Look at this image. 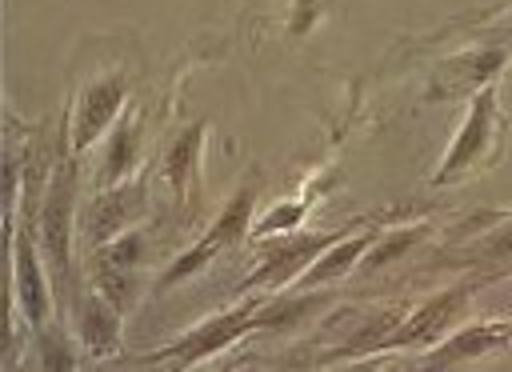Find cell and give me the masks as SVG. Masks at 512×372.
<instances>
[{"instance_id":"obj_1","label":"cell","mask_w":512,"mask_h":372,"mask_svg":"<svg viewBox=\"0 0 512 372\" xmlns=\"http://www.w3.org/2000/svg\"><path fill=\"white\" fill-rule=\"evenodd\" d=\"M500 144H504V116H500V104H496V88L484 84L480 92H472V108L464 116V128H460L456 144L448 148V156L436 172V184L460 180V176L476 172L480 164H492L500 156Z\"/></svg>"},{"instance_id":"obj_2","label":"cell","mask_w":512,"mask_h":372,"mask_svg":"<svg viewBox=\"0 0 512 372\" xmlns=\"http://www.w3.org/2000/svg\"><path fill=\"white\" fill-rule=\"evenodd\" d=\"M256 312H260V300H248V304H240V308H232V312H220V316L204 320L200 328H192L184 340L160 348L156 356H140L136 364H160V360H172V364H180V368L200 364L204 356L224 352V348L236 344L244 332H252V328H256Z\"/></svg>"},{"instance_id":"obj_3","label":"cell","mask_w":512,"mask_h":372,"mask_svg":"<svg viewBox=\"0 0 512 372\" xmlns=\"http://www.w3.org/2000/svg\"><path fill=\"white\" fill-rule=\"evenodd\" d=\"M252 184L248 188H240L236 192V200L216 216V224L204 232V240L200 244H192L164 276H160V288H168V284H176V280H184V276H192V272H200L212 256H220V252H228L244 232H248V224H252Z\"/></svg>"},{"instance_id":"obj_4","label":"cell","mask_w":512,"mask_h":372,"mask_svg":"<svg viewBox=\"0 0 512 372\" xmlns=\"http://www.w3.org/2000/svg\"><path fill=\"white\" fill-rule=\"evenodd\" d=\"M72 204H76V168L72 160H64L56 164L48 192H44V208H40V244L60 276L68 272V240H72V220H76Z\"/></svg>"},{"instance_id":"obj_5","label":"cell","mask_w":512,"mask_h":372,"mask_svg":"<svg viewBox=\"0 0 512 372\" xmlns=\"http://www.w3.org/2000/svg\"><path fill=\"white\" fill-rule=\"evenodd\" d=\"M336 244V232H300V236H284L280 244H272L260 260V268L240 284V288H284L296 284V276L328 248Z\"/></svg>"},{"instance_id":"obj_6","label":"cell","mask_w":512,"mask_h":372,"mask_svg":"<svg viewBox=\"0 0 512 372\" xmlns=\"http://www.w3.org/2000/svg\"><path fill=\"white\" fill-rule=\"evenodd\" d=\"M144 204H148L144 180H132V184H128V180H120V184L104 188V192L84 208V232H88V240L100 248V244H108V240L124 236V232L140 220Z\"/></svg>"},{"instance_id":"obj_7","label":"cell","mask_w":512,"mask_h":372,"mask_svg":"<svg viewBox=\"0 0 512 372\" xmlns=\"http://www.w3.org/2000/svg\"><path fill=\"white\" fill-rule=\"evenodd\" d=\"M464 304H468V284L444 288L440 296H432L428 304H420L408 320H400V324L384 336L380 352H392V348H424V344L440 340V336L448 332V324L464 312Z\"/></svg>"},{"instance_id":"obj_8","label":"cell","mask_w":512,"mask_h":372,"mask_svg":"<svg viewBox=\"0 0 512 372\" xmlns=\"http://www.w3.org/2000/svg\"><path fill=\"white\" fill-rule=\"evenodd\" d=\"M8 236H12V288H16V308L28 316V324L44 328L48 324V288H44L40 260L32 252L28 232L16 220H8Z\"/></svg>"},{"instance_id":"obj_9","label":"cell","mask_w":512,"mask_h":372,"mask_svg":"<svg viewBox=\"0 0 512 372\" xmlns=\"http://www.w3.org/2000/svg\"><path fill=\"white\" fill-rule=\"evenodd\" d=\"M128 96V80L124 76H104V80H92L76 104V120H72V148L84 152L96 136H104V128L116 120L120 104Z\"/></svg>"},{"instance_id":"obj_10","label":"cell","mask_w":512,"mask_h":372,"mask_svg":"<svg viewBox=\"0 0 512 372\" xmlns=\"http://www.w3.org/2000/svg\"><path fill=\"white\" fill-rule=\"evenodd\" d=\"M504 48H484V52H472V56H456V60H444L432 76V96L444 100V96H464V92H480L504 64Z\"/></svg>"},{"instance_id":"obj_11","label":"cell","mask_w":512,"mask_h":372,"mask_svg":"<svg viewBox=\"0 0 512 372\" xmlns=\"http://www.w3.org/2000/svg\"><path fill=\"white\" fill-rule=\"evenodd\" d=\"M508 340H512V324L508 320H484V324H472V328H460L456 336H448L432 356H424V364L428 368H452V364L476 360L484 352H496Z\"/></svg>"},{"instance_id":"obj_12","label":"cell","mask_w":512,"mask_h":372,"mask_svg":"<svg viewBox=\"0 0 512 372\" xmlns=\"http://www.w3.org/2000/svg\"><path fill=\"white\" fill-rule=\"evenodd\" d=\"M76 332H80V344L92 352V356H108L116 352L120 344V308L100 292L84 296L76 304Z\"/></svg>"},{"instance_id":"obj_13","label":"cell","mask_w":512,"mask_h":372,"mask_svg":"<svg viewBox=\"0 0 512 372\" xmlns=\"http://www.w3.org/2000/svg\"><path fill=\"white\" fill-rule=\"evenodd\" d=\"M376 232H360L352 240H340V244H328L324 256H316L300 276H296V288H316V284H328L336 276H344L352 264H360V256L372 248Z\"/></svg>"},{"instance_id":"obj_14","label":"cell","mask_w":512,"mask_h":372,"mask_svg":"<svg viewBox=\"0 0 512 372\" xmlns=\"http://www.w3.org/2000/svg\"><path fill=\"white\" fill-rule=\"evenodd\" d=\"M136 152H140V116H124L112 144H108V164H104V180L108 184H120L128 176V168L136 164Z\"/></svg>"},{"instance_id":"obj_15","label":"cell","mask_w":512,"mask_h":372,"mask_svg":"<svg viewBox=\"0 0 512 372\" xmlns=\"http://www.w3.org/2000/svg\"><path fill=\"white\" fill-rule=\"evenodd\" d=\"M200 140H204V124H192L188 132L176 136V144H172L168 156H164V176L172 180L176 196L188 192V172H192V164H196V156H200Z\"/></svg>"},{"instance_id":"obj_16","label":"cell","mask_w":512,"mask_h":372,"mask_svg":"<svg viewBox=\"0 0 512 372\" xmlns=\"http://www.w3.org/2000/svg\"><path fill=\"white\" fill-rule=\"evenodd\" d=\"M320 304H324V300L312 296V292L268 300V304H260V312H256V328H288V324H300V320L312 316Z\"/></svg>"},{"instance_id":"obj_17","label":"cell","mask_w":512,"mask_h":372,"mask_svg":"<svg viewBox=\"0 0 512 372\" xmlns=\"http://www.w3.org/2000/svg\"><path fill=\"white\" fill-rule=\"evenodd\" d=\"M424 232H428V228L420 224V228H400V232L376 236V240H372V248L364 252V260H360V268H364V272H376L380 264H392V260H396V256H404V252H408Z\"/></svg>"},{"instance_id":"obj_18","label":"cell","mask_w":512,"mask_h":372,"mask_svg":"<svg viewBox=\"0 0 512 372\" xmlns=\"http://www.w3.org/2000/svg\"><path fill=\"white\" fill-rule=\"evenodd\" d=\"M300 216H304V204L296 200V204H276L256 228H252V236H272V232H284V228H292V224H300Z\"/></svg>"},{"instance_id":"obj_19","label":"cell","mask_w":512,"mask_h":372,"mask_svg":"<svg viewBox=\"0 0 512 372\" xmlns=\"http://www.w3.org/2000/svg\"><path fill=\"white\" fill-rule=\"evenodd\" d=\"M480 252L492 256V260H512V224H504L500 232H492V236L480 244Z\"/></svg>"}]
</instances>
